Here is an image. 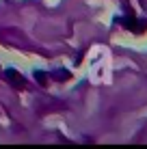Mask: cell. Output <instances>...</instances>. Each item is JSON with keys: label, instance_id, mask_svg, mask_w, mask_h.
Here are the masks:
<instances>
[{"label": "cell", "instance_id": "obj_1", "mask_svg": "<svg viewBox=\"0 0 147 149\" xmlns=\"http://www.w3.org/2000/svg\"><path fill=\"white\" fill-rule=\"evenodd\" d=\"M117 19L125 30H130V33H134V35H143L147 30V19H141V24H139V17H134V15H125V17L119 15Z\"/></svg>", "mask_w": 147, "mask_h": 149}, {"label": "cell", "instance_id": "obj_2", "mask_svg": "<svg viewBox=\"0 0 147 149\" xmlns=\"http://www.w3.org/2000/svg\"><path fill=\"white\" fill-rule=\"evenodd\" d=\"M4 78H7V80H9V84L15 86L17 91H24V86H26V78H24V76L20 74L17 69H13V67L4 69Z\"/></svg>", "mask_w": 147, "mask_h": 149}, {"label": "cell", "instance_id": "obj_4", "mask_svg": "<svg viewBox=\"0 0 147 149\" xmlns=\"http://www.w3.org/2000/svg\"><path fill=\"white\" fill-rule=\"evenodd\" d=\"M33 76H35V80H37V82H39L41 86H45V82L50 80V74H45V71H41V69H37V71H35Z\"/></svg>", "mask_w": 147, "mask_h": 149}, {"label": "cell", "instance_id": "obj_3", "mask_svg": "<svg viewBox=\"0 0 147 149\" xmlns=\"http://www.w3.org/2000/svg\"><path fill=\"white\" fill-rule=\"evenodd\" d=\"M50 78L56 80V82H63V80H69V78H72V74H69L67 69H54V71H50Z\"/></svg>", "mask_w": 147, "mask_h": 149}]
</instances>
